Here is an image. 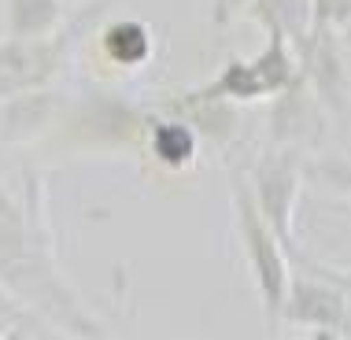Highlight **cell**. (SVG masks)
Returning <instances> with one entry per match:
<instances>
[{
  "instance_id": "3957f363",
  "label": "cell",
  "mask_w": 351,
  "mask_h": 340,
  "mask_svg": "<svg viewBox=\"0 0 351 340\" xmlns=\"http://www.w3.org/2000/svg\"><path fill=\"white\" fill-rule=\"evenodd\" d=\"M252 196L259 204L263 219L270 222V230L281 237V244H289L292 237L289 219H292V204H296V167L281 156H267L255 167Z\"/></svg>"
},
{
  "instance_id": "6da1fadb",
  "label": "cell",
  "mask_w": 351,
  "mask_h": 340,
  "mask_svg": "<svg viewBox=\"0 0 351 340\" xmlns=\"http://www.w3.org/2000/svg\"><path fill=\"white\" fill-rule=\"evenodd\" d=\"M233 207H237V233H241L252 278L263 296V311L278 326L281 311L289 304V263H285V252H281V237L263 219L259 204L252 196V185H233Z\"/></svg>"
},
{
  "instance_id": "7a4b0ae2",
  "label": "cell",
  "mask_w": 351,
  "mask_h": 340,
  "mask_svg": "<svg viewBox=\"0 0 351 340\" xmlns=\"http://www.w3.org/2000/svg\"><path fill=\"white\" fill-rule=\"evenodd\" d=\"M263 23L270 26V45L263 49L259 60L252 63H230L218 78L207 85V89H200L196 97L189 100H255V97H267V93H281L285 85L292 82V60L289 52H285V30L278 19H263Z\"/></svg>"
},
{
  "instance_id": "8992f818",
  "label": "cell",
  "mask_w": 351,
  "mask_h": 340,
  "mask_svg": "<svg viewBox=\"0 0 351 340\" xmlns=\"http://www.w3.org/2000/svg\"><path fill=\"white\" fill-rule=\"evenodd\" d=\"M63 15V0H12V34L41 37L49 34Z\"/></svg>"
},
{
  "instance_id": "277c9868",
  "label": "cell",
  "mask_w": 351,
  "mask_h": 340,
  "mask_svg": "<svg viewBox=\"0 0 351 340\" xmlns=\"http://www.w3.org/2000/svg\"><path fill=\"white\" fill-rule=\"evenodd\" d=\"M63 56V45L56 49V41H12L0 45V93H15L26 85L45 82L56 71Z\"/></svg>"
},
{
  "instance_id": "52a82bcc",
  "label": "cell",
  "mask_w": 351,
  "mask_h": 340,
  "mask_svg": "<svg viewBox=\"0 0 351 340\" xmlns=\"http://www.w3.org/2000/svg\"><path fill=\"white\" fill-rule=\"evenodd\" d=\"M152 152L163 159L167 167H185L196 156V137L182 122H163L156 130V137H152Z\"/></svg>"
},
{
  "instance_id": "5b68a950",
  "label": "cell",
  "mask_w": 351,
  "mask_h": 340,
  "mask_svg": "<svg viewBox=\"0 0 351 340\" xmlns=\"http://www.w3.org/2000/svg\"><path fill=\"white\" fill-rule=\"evenodd\" d=\"M104 52H108L115 63H122V67H137V63H145V56L152 52L148 26L137 23V19L111 23L108 30H104Z\"/></svg>"
}]
</instances>
